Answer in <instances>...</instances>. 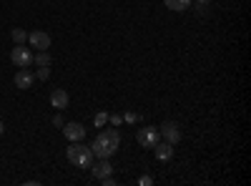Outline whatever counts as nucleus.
I'll return each mask as SVG.
<instances>
[{"label":"nucleus","instance_id":"1","mask_svg":"<svg viewBox=\"0 0 251 186\" xmlns=\"http://www.w3.org/2000/svg\"><path fill=\"white\" fill-rule=\"evenodd\" d=\"M118 146H121L118 131H116V129H106V131H100V133L96 136L91 151H93L96 159H111V156L118 151Z\"/></svg>","mask_w":251,"mask_h":186},{"label":"nucleus","instance_id":"2","mask_svg":"<svg viewBox=\"0 0 251 186\" xmlns=\"http://www.w3.org/2000/svg\"><path fill=\"white\" fill-rule=\"evenodd\" d=\"M66 156H68V161L73 163V166H91V161H93L91 146H83L80 141H71Z\"/></svg>","mask_w":251,"mask_h":186},{"label":"nucleus","instance_id":"3","mask_svg":"<svg viewBox=\"0 0 251 186\" xmlns=\"http://www.w3.org/2000/svg\"><path fill=\"white\" fill-rule=\"evenodd\" d=\"M10 60H13V66H18V68H30L33 66V51L20 43V46H15L10 51Z\"/></svg>","mask_w":251,"mask_h":186},{"label":"nucleus","instance_id":"4","mask_svg":"<svg viewBox=\"0 0 251 186\" xmlns=\"http://www.w3.org/2000/svg\"><path fill=\"white\" fill-rule=\"evenodd\" d=\"M138 143H141V146H146V149H153L156 146V143L161 141V133H158V129L156 126H146V129H141L138 131Z\"/></svg>","mask_w":251,"mask_h":186},{"label":"nucleus","instance_id":"5","mask_svg":"<svg viewBox=\"0 0 251 186\" xmlns=\"http://www.w3.org/2000/svg\"><path fill=\"white\" fill-rule=\"evenodd\" d=\"M158 133H161V138H163V141H169L171 146H176V143L181 141V129L176 126L174 121H166V123H161Z\"/></svg>","mask_w":251,"mask_h":186},{"label":"nucleus","instance_id":"6","mask_svg":"<svg viewBox=\"0 0 251 186\" xmlns=\"http://www.w3.org/2000/svg\"><path fill=\"white\" fill-rule=\"evenodd\" d=\"M63 136H66L68 141H83L86 138V126H83V123H75V121L63 123Z\"/></svg>","mask_w":251,"mask_h":186},{"label":"nucleus","instance_id":"7","mask_svg":"<svg viewBox=\"0 0 251 186\" xmlns=\"http://www.w3.org/2000/svg\"><path fill=\"white\" fill-rule=\"evenodd\" d=\"M28 43L38 51H48L50 48V35L46 30H33V33H28Z\"/></svg>","mask_w":251,"mask_h":186},{"label":"nucleus","instance_id":"8","mask_svg":"<svg viewBox=\"0 0 251 186\" xmlns=\"http://www.w3.org/2000/svg\"><path fill=\"white\" fill-rule=\"evenodd\" d=\"M33 83H35V73H33L30 68H20V71L15 73V88L28 91V88H33Z\"/></svg>","mask_w":251,"mask_h":186},{"label":"nucleus","instance_id":"9","mask_svg":"<svg viewBox=\"0 0 251 186\" xmlns=\"http://www.w3.org/2000/svg\"><path fill=\"white\" fill-rule=\"evenodd\" d=\"M68 93L63 91V88H55L53 93H50V106L55 108V111H63V108H68Z\"/></svg>","mask_w":251,"mask_h":186},{"label":"nucleus","instance_id":"10","mask_svg":"<svg viewBox=\"0 0 251 186\" xmlns=\"http://www.w3.org/2000/svg\"><path fill=\"white\" fill-rule=\"evenodd\" d=\"M153 154H156L158 161H171V156H174V146H171L169 141H158L156 146H153Z\"/></svg>","mask_w":251,"mask_h":186},{"label":"nucleus","instance_id":"11","mask_svg":"<svg viewBox=\"0 0 251 186\" xmlns=\"http://www.w3.org/2000/svg\"><path fill=\"white\" fill-rule=\"evenodd\" d=\"M111 174H113V166H111V161H108V159H100V161L96 163V169H93V176H96V181L106 179V176H111Z\"/></svg>","mask_w":251,"mask_h":186},{"label":"nucleus","instance_id":"12","mask_svg":"<svg viewBox=\"0 0 251 186\" xmlns=\"http://www.w3.org/2000/svg\"><path fill=\"white\" fill-rule=\"evenodd\" d=\"M163 5L169 8V10H188L191 8V0H163Z\"/></svg>","mask_w":251,"mask_h":186},{"label":"nucleus","instance_id":"13","mask_svg":"<svg viewBox=\"0 0 251 186\" xmlns=\"http://www.w3.org/2000/svg\"><path fill=\"white\" fill-rule=\"evenodd\" d=\"M33 63H35L38 68H40V66H50L53 58H50L48 51H38V53H33Z\"/></svg>","mask_w":251,"mask_h":186},{"label":"nucleus","instance_id":"14","mask_svg":"<svg viewBox=\"0 0 251 186\" xmlns=\"http://www.w3.org/2000/svg\"><path fill=\"white\" fill-rule=\"evenodd\" d=\"M10 38H13V43H15V46H20V43H25V40H28V33H25L23 28H13Z\"/></svg>","mask_w":251,"mask_h":186},{"label":"nucleus","instance_id":"15","mask_svg":"<svg viewBox=\"0 0 251 186\" xmlns=\"http://www.w3.org/2000/svg\"><path fill=\"white\" fill-rule=\"evenodd\" d=\"M35 76H38V80H48V78H50V68H48V66H40Z\"/></svg>","mask_w":251,"mask_h":186},{"label":"nucleus","instance_id":"16","mask_svg":"<svg viewBox=\"0 0 251 186\" xmlns=\"http://www.w3.org/2000/svg\"><path fill=\"white\" fill-rule=\"evenodd\" d=\"M106 121H108V113H106V111H100V113L96 116V126H103Z\"/></svg>","mask_w":251,"mask_h":186},{"label":"nucleus","instance_id":"17","mask_svg":"<svg viewBox=\"0 0 251 186\" xmlns=\"http://www.w3.org/2000/svg\"><path fill=\"white\" fill-rule=\"evenodd\" d=\"M138 184H141V186H151V184H153V179H151V176H141V179H138Z\"/></svg>","mask_w":251,"mask_h":186},{"label":"nucleus","instance_id":"18","mask_svg":"<svg viewBox=\"0 0 251 186\" xmlns=\"http://www.w3.org/2000/svg\"><path fill=\"white\" fill-rule=\"evenodd\" d=\"M100 184H106V186H113V184H116V179H113V176H106V179H100Z\"/></svg>","mask_w":251,"mask_h":186},{"label":"nucleus","instance_id":"19","mask_svg":"<svg viewBox=\"0 0 251 186\" xmlns=\"http://www.w3.org/2000/svg\"><path fill=\"white\" fill-rule=\"evenodd\" d=\"M63 123H66V121H63L60 116H55V118H53V126H58V129H63Z\"/></svg>","mask_w":251,"mask_h":186},{"label":"nucleus","instance_id":"20","mask_svg":"<svg viewBox=\"0 0 251 186\" xmlns=\"http://www.w3.org/2000/svg\"><path fill=\"white\" fill-rule=\"evenodd\" d=\"M3 131H5V123H3V121H0V136H3Z\"/></svg>","mask_w":251,"mask_h":186},{"label":"nucleus","instance_id":"21","mask_svg":"<svg viewBox=\"0 0 251 186\" xmlns=\"http://www.w3.org/2000/svg\"><path fill=\"white\" fill-rule=\"evenodd\" d=\"M196 3H201V5H206V3H211V0H196Z\"/></svg>","mask_w":251,"mask_h":186}]
</instances>
